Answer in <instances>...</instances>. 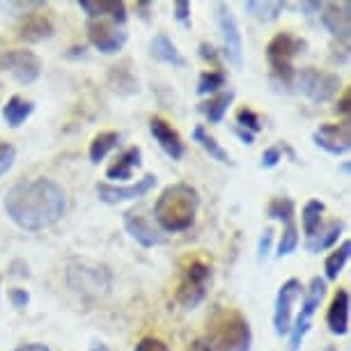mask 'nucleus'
<instances>
[{
  "mask_svg": "<svg viewBox=\"0 0 351 351\" xmlns=\"http://www.w3.org/2000/svg\"><path fill=\"white\" fill-rule=\"evenodd\" d=\"M10 221L25 232L53 228L67 211V191L49 177L14 184L3 200Z\"/></svg>",
  "mask_w": 351,
  "mask_h": 351,
  "instance_id": "obj_1",
  "label": "nucleus"
},
{
  "mask_svg": "<svg viewBox=\"0 0 351 351\" xmlns=\"http://www.w3.org/2000/svg\"><path fill=\"white\" fill-rule=\"evenodd\" d=\"M197 209H200V193L195 186L184 182L170 184L161 191L154 202V221L161 232H186L193 228Z\"/></svg>",
  "mask_w": 351,
  "mask_h": 351,
  "instance_id": "obj_2",
  "label": "nucleus"
},
{
  "mask_svg": "<svg viewBox=\"0 0 351 351\" xmlns=\"http://www.w3.org/2000/svg\"><path fill=\"white\" fill-rule=\"evenodd\" d=\"M207 326V344L214 351H250L253 347V328L239 310H216Z\"/></svg>",
  "mask_w": 351,
  "mask_h": 351,
  "instance_id": "obj_3",
  "label": "nucleus"
},
{
  "mask_svg": "<svg viewBox=\"0 0 351 351\" xmlns=\"http://www.w3.org/2000/svg\"><path fill=\"white\" fill-rule=\"evenodd\" d=\"M306 51V42L291 32H278L267 44V62L271 67V78L282 88H294V58Z\"/></svg>",
  "mask_w": 351,
  "mask_h": 351,
  "instance_id": "obj_4",
  "label": "nucleus"
},
{
  "mask_svg": "<svg viewBox=\"0 0 351 351\" xmlns=\"http://www.w3.org/2000/svg\"><path fill=\"white\" fill-rule=\"evenodd\" d=\"M67 285L83 296H104L108 294L112 276L104 264H95L88 260H74L67 267Z\"/></svg>",
  "mask_w": 351,
  "mask_h": 351,
  "instance_id": "obj_5",
  "label": "nucleus"
},
{
  "mask_svg": "<svg viewBox=\"0 0 351 351\" xmlns=\"http://www.w3.org/2000/svg\"><path fill=\"white\" fill-rule=\"evenodd\" d=\"M209 285H211V267L202 260H193L182 271L175 299L184 310H195L204 301V296H207Z\"/></svg>",
  "mask_w": 351,
  "mask_h": 351,
  "instance_id": "obj_6",
  "label": "nucleus"
},
{
  "mask_svg": "<svg viewBox=\"0 0 351 351\" xmlns=\"http://www.w3.org/2000/svg\"><path fill=\"white\" fill-rule=\"evenodd\" d=\"M294 88L308 97L313 104H328L337 97L342 88V78L333 71H319L315 67H303L294 74Z\"/></svg>",
  "mask_w": 351,
  "mask_h": 351,
  "instance_id": "obj_7",
  "label": "nucleus"
},
{
  "mask_svg": "<svg viewBox=\"0 0 351 351\" xmlns=\"http://www.w3.org/2000/svg\"><path fill=\"white\" fill-rule=\"evenodd\" d=\"M0 69L10 74L19 85H30L42 76L44 64L37 53L28 49H12L0 56Z\"/></svg>",
  "mask_w": 351,
  "mask_h": 351,
  "instance_id": "obj_8",
  "label": "nucleus"
},
{
  "mask_svg": "<svg viewBox=\"0 0 351 351\" xmlns=\"http://www.w3.org/2000/svg\"><path fill=\"white\" fill-rule=\"evenodd\" d=\"M88 39L99 53L104 56H115L127 44V30L124 25H117L110 19H88Z\"/></svg>",
  "mask_w": 351,
  "mask_h": 351,
  "instance_id": "obj_9",
  "label": "nucleus"
},
{
  "mask_svg": "<svg viewBox=\"0 0 351 351\" xmlns=\"http://www.w3.org/2000/svg\"><path fill=\"white\" fill-rule=\"evenodd\" d=\"M303 296V285L299 278H289L280 285L276 294V303H274V330L276 335L287 337L291 322H294V303Z\"/></svg>",
  "mask_w": 351,
  "mask_h": 351,
  "instance_id": "obj_10",
  "label": "nucleus"
},
{
  "mask_svg": "<svg viewBox=\"0 0 351 351\" xmlns=\"http://www.w3.org/2000/svg\"><path fill=\"white\" fill-rule=\"evenodd\" d=\"M216 21H218V30H221L223 37V53L228 58L230 64L234 67H241L243 62V39H241V28L237 16L232 14V10L225 3L216 5Z\"/></svg>",
  "mask_w": 351,
  "mask_h": 351,
  "instance_id": "obj_11",
  "label": "nucleus"
},
{
  "mask_svg": "<svg viewBox=\"0 0 351 351\" xmlns=\"http://www.w3.org/2000/svg\"><path fill=\"white\" fill-rule=\"evenodd\" d=\"M156 182H158V177L154 175V172H147L143 180H136L134 184H124V186L101 182V184H97V195H99V200L106 202V204L134 202V200H141V197L147 195L149 191L156 186Z\"/></svg>",
  "mask_w": 351,
  "mask_h": 351,
  "instance_id": "obj_12",
  "label": "nucleus"
},
{
  "mask_svg": "<svg viewBox=\"0 0 351 351\" xmlns=\"http://www.w3.org/2000/svg\"><path fill=\"white\" fill-rule=\"evenodd\" d=\"M313 143L326 154L342 156L347 154L351 147V129L349 122H337V124H319L313 134Z\"/></svg>",
  "mask_w": 351,
  "mask_h": 351,
  "instance_id": "obj_13",
  "label": "nucleus"
},
{
  "mask_svg": "<svg viewBox=\"0 0 351 351\" xmlns=\"http://www.w3.org/2000/svg\"><path fill=\"white\" fill-rule=\"evenodd\" d=\"M122 221H124V230L129 232V237L138 243V246L154 248V246H161V243L165 241L163 232L158 230L147 216H143L141 211L129 209Z\"/></svg>",
  "mask_w": 351,
  "mask_h": 351,
  "instance_id": "obj_14",
  "label": "nucleus"
},
{
  "mask_svg": "<svg viewBox=\"0 0 351 351\" xmlns=\"http://www.w3.org/2000/svg\"><path fill=\"white\" fill-rule=\"evenodd\" d=\"M351 5L349 3H328L322 8V23L337 42L349 44L351 32Z\"/></svg>",
  "mask_w": 351,
  "mask_h": 351,
  "instance_id": "obj_15",
  "label": "nucleus"
},
{
  "mask_svg": "<svg viewBox=\"0 0 351 351\" xmlns=\"http://www.w3.org/2000/svg\"><path fill=\"white\" fill-rule=\"evenodd\" d=\"M149 134L158 143V147H161L172 161H180L184 156L182 136L177 134V129L172 127L170 122H165L163 117H149Z\"/></svg>",
  "mask_w": 351,
  "mask_h": 351,
  "instance_id": "obj_16",
  "label": "nucleus"
},
{
  "mask_svg": "<svg viewBox=\"0 0 351 351\" xmlns=\"http://www.w3.org/2000/svg\"><path fill=\"white\" fill-rule=\"evenodd\" d=\"M349 291L340 287L330 299L328 313H326V324L328 330L333 335H347L349 333Z\"/></svg>",
  "mask_w": 351,
  "mask_h": 351,
  "instance_id": "obj_17",
  "label": "nucleus"
},
{
  "mask_svg": "<svg viewBox=\"0 0 351 351\" xmlns=\"http://www.w3.org/2000/svg\"><path fill=\"white\" fill-rule=\"evenodd\" d=\"M143 165V149L141 147H127L120 156L106 168V177L110 182H127L134 177V172Z\"/></svg>",
  "mask_w": 351,
  "mask_h": 351,
  "instance_id": "obj_18",
  "label": "nucleus"
},
{
  "mask_svg": "<svg viewBox=\"0 0 351 351\" xmlns=\"http://www.w3.org/2000/svg\"><path fill=\"white\" fill-rule=\"evenodd\" d=\"M78 8L88 14V19H110L117 25L127 23V8L120 0H99V3L97 0H81Z\"/></svg>",
  "mask_w": 351,
  "mask_h": 351,
  "instance_id": "obj_19",
  "label": "nucleus"
},
{
  "mask_svg": "<svg viewBox=\"0 0 351 351\" xmlns=\"http://www.w3.org/2000/svg\"><path fill=\"white\" fill-rule=\"evenodd\" d=\"M149 56L154 58L156 62H163V64H172V67H186V58L182 56L180 49L175 46V42L158 32V35L152 37L149 42Z\"/></svg>",
  "mask_w": 351,
  "mask_h": 351,
  "instance_id": "obj_20",
  "label": "nucleus"
},
{
  "mask_svg": "<svg viewBox=\"0 0 351 351\" xmlns=\"http://www.w3.org/2000/svg\"><path fill=\"white\" fill-rule=\"evenodd\" d=\"M53 23L46 14H28L23 19V23L19 25V39L28 44L44 42V39L53 37Z\"/></svg>",
  "mask_w": 351,
  "mask_h": 351,
  "instance_id": "obj_21",
  "label": "nucleus"
},
{
  "mask_svg": "<svg viewBox=\"0 0 351 351\" xmlns=\"http://www.w3.org/2000/svg\"><path fill=\"white\" fill-rule=\"evenodd\" d=\"M342 232H344V221H340V218H337V221H330L328 225H322V228L317 230V234L310 237L306 241V250L313 255H319L324 250L333 248L335 243L340 241Z\"/></svg>",
  "mask_w": 351,
  "mask_h": 351,
  "instance_id": "obj_22",
  "label": "nucleus"
},
{
  "mask_svg": "<svg viewBox=\"0 0 351 351\" xmlns=\"http://www.w3.org/2000/svg\"><path fill=\"white\" fill-rule=\"evenodd\" d=\"M324 296H326V280L319 276H315L308 282V287L303 289V303H301V313L296 315V319L303 322H313V317L317 313V308L322 306Z\"/></svg>",
  "mask_w": 351,
  "mask_h": 351,
  "instance_id": "obj_23",
  "label": "nucleus"
},
{
  "mask_svg": "<svg viewBox=\"0 0 351 351\" xmlns=\"http://www.w3.org/2000/svg\"><path fill=\"white\" fill-rule=\"evenodd\" d=\"M35 112V104L30 101V99H23V97H10L8 104L3 106V120L8 127L12 129H19L21 124L28 122V117Z\"/></svg>",
  "mask_w": 351,
  "mask_h": 351,
  "instance_id": "obj_24",
  "label": "nucleus"
},
{
  "mask_svg": "<svg viewBox=\"0 0 351 351\" xmlns=\"http://www.w3.org/2000/svg\"><path fill=\"white\" fill-rule=\"evenodd\" d=\"M232 101H234V90H223V92H218V95L209 97L207 101H202L197 110L207 117L209 124H221L223 117L228 115Z\"/></svg>",
  "mask_w": 351,
  "mask_h": 351,
  "instance_id": "obj_25",
  "label": "nucleus"
},
{
  "mask_svg": "<svg viewBox=\"0 0 351 351\" xmlns=\"http://www.w3.org/2000/svg\"><path fill=\"white\" fill-rule=\"evenodd\" d=\"M243 10H246L255 21L271 23L282 14L285 3L282 0H248V3H243Z\"/></svg>",
  "mask_w": 351,
  "mask_h": 351,
  "instance_id": "obj_26",
  "label": "nucleus"
},
{
  "mask_svg": "<svg viewBox=\"0 0 351 351\" xmlns=\"http://www.w3.org/2000/svg\"><path fill=\"white\" fill-rule=\"evenodd\" d=\"M193 141L200 145V147L207 152V154L214 158V161L218 163H225V165H234V161H232V156H230V152L223 147L221 143L216 141L214 136L209 134L204 127H195L193 129Z\"/></svg>",
  "mask_w": 351,
  "mask_h": 351,
  "instance_id": "obj_27",
  "label": "nucleus"
},
{
  "mask_svg": "<svg viewBox=\"0 0 351 351\" xmlns=\"http://www.w3.org/2000/svg\"><path fill=\"white\" fill-rule=\"evenodd\" d=\"M324 211H326V204L319 202V200H308L303 204L301 209V228H303V234L306 239L317 234V230L324 225Z\"/></svg>",
  "mask_w": 351,
  "mask_h": 351,
  "instance_id": "obj_28",
  "label": "nucleus"
},
{
  "mask_svg": "<svg viewBox=\"0 0 351 351\" xmlns=\"http://www.w3.org/2000/svg\"><path fill=\"white\" fill-rule=\"evenodd\" d=\"M120 141H122V136L117 134V131H101V134H97L90 143V161L95 165L101 163L104 158L120 145Z\"/></svg>",
  "mask_w": 351,
  "mask_h": 351,
  "instance_id": "obj_29",
  "label": "nucleus"
},
{
  "mask_svg": "<svg viewBox=\"0 0 351 351\" xmlns=\"http://www.w3.org/2000/svg\"><path fill=\"white\" fill-rule=\"evenodd\" d=\"M225 83H228V76H225V71H221V69L202 71L200 78H197L195 92L200 97H214V95H218V92H223Z\"/></svg>",
  "mask_w": 351,
  "mask_h": 351,
  "instance_id": "obj_30",
  "label": "nucleus"
},
{
  "mask_svg": "<svg viewBox=\"0 0 351 351\" xmlns=\"http://www.w3.org/2000/svg\"><path fill=\"white\" fill-rule=\"evenodd\" d=\"M349 253H351V243L344 239L340 243V248H335L333 253L326 257V262H324V271H326V280H337L344 269V264L349 262Z\"/></svg>",
  "mask_w": 351,
  "mask_h": 351,
  "instance_id": "obj_31",
  "label": "nucleus"
},
{
  "mask_svg": "<svg viewBox=\"0 0 351 351\" xmlns=\"http://www.w3.org/2000/svg\"><path fill=\"white\" fill-rule=\"evenodd\" d=\"M108 85L115 92H120V95H134V92H138V78L127 67H110Z\"/></svg>",
  "mask_w": 351,
  "mask_h": 351,
  "instance_id": "obj_32",
  "label": "nucleus"
},
{
  "mask_svg": "<svg viewBox=\"0 0 351 351\" xmlns=\"http://www.w3.org/2000/svg\"><path fill=\"white\" fill-rule=\"evenodd\" d=\"M299 228H296V221H289L285 223L282 228V234L280 239H278V246H276V255L278 257H287L294 253L296 248H299Z\"/></svg>",
  "mask_w": 351,
  "mask_h": 351,
  "instance_id": "obj_33",
  "label": "nucleus"
},
{
  "mask_svg": "<svg viewBox=\"0 0 351 351\" xmlns=\"http://www.w3.org/2000/svg\"><path fill=\"white\" fill-rule=\"evenodd\" d=\"M269 218H278V221H282L285 223H289V221H294V214H296V207H294V202H291V197H274V200L269 202Z\"/></svg>",
  "mask_w": 351,
  "mask_h": 351,
  "instance_id": "obj_34",
  "label": "nucleus"
},
{
  "mask_svg": "<svg viewBox=\"0 0 351 351\" xmlns=\"http://www.w3.org/2000/svg\"><path fill=\"white\" fill-rule=\"evenodd\" d=\"M237 127L246 129V131H250V134L255 136L257 131H262V120H260V115H257L253 108L243 106V108L237 110Z\"/></svg>",
  "mask_w": 351,
  "mask_h": 351,
  "instance_id": "obj_35",
  "label": "nucleus"
},
{
  "mask_svg": "<svg viewBox=\"0 0 351 351\" xmlns=\"http://www.w3.org/2000/svg\"><path fill=\"white\" fill-rule=\"evenodd\" d=\"M16 161V147L8 141H0V177H5Z\"/></svg>",
  "mask_w": 351,
  "mask_h": 351,
  "instance_id": "obj_36",
  "label": "nucleus"
},
{
  "mask_svg": "<svg viewBox=\"0 0 351 351\" xmlns=\"http://www.w3.org/2000/svg\"><path fill=\"white\" fill-rule=\"evenodd\" d=\"M274 237H276L274 228H264L262 237H260V243H257V260L260 262H264L269 257L271 248H274Z\"/></svg>",
  "mask_w": 351,
  "mask_h": 351,
  "instance_id": "obj_37",
  "label": "nucleus"
},
{
  "mask_svg": "<svg viewBox=\"0 0 351 351\" xmlns=\"http://www.w3.org/2000/svg\"><path fill=\"white\" fill-rule=\"evenodd\" d=\"M282 161V149L278 147V145H274V147H267L262 152V161H260V168L262 170H271L276 168L278 163Z\"/></svg>",
  "mask_w": 351,
  "mask_h": 351,
  "instance_id": "obj_38",
  "label": "nucleus"
},
{
  "mask_svg": "<svg viewBox=\"0 0 351 351\" xmlns=\"http://www.w3.org/2000/svg\"><path fill=\"white\" fill-rule=\"evenodd\" d=\"M10 303H12V308H16L19 313H23V310L30 306V291L21 289V287L10 289Z\"/></svg>",
  "mask_w": 351,
  "mask_h": 351,
  "instance_id": "obj_39",
  "label": "nucleus"
},
{
  "mask_svg": "<svg viewBox=\"0 0 351 351\" xmlns=\"http://www.w3.org/2000/svg\"><path fill=\"white\" fill-rule=\"evenodd\" d=\"M134 351H170V347L163 340H158V337H143Z\"/></svg>",
  "mask_w": 351,
  "mask_h": 351,
  "instance_id": "obj_40",
  "label": "nucleus"
},
{
  "mask_svg": "<svg viewBox=\"0 0 351 351\" xmlns=\"http://www.w3.org/2000/svg\"><path fill=\"white\" fill-rule=\"evenodd\" d=\"M175 19L182 25H191V3L189 0H180V3H175Z\"/></svg>",
  "mask_w": 351,
  "mask_h": 351,
  "instance_id": "obj_41",
  "label": "nucleus"
},
{
  "mask_svg": "<svg viewBox=\"0 0 351 351\" xmlns=\"http://www.w3.org/2000/svg\"><path fill=\"white\" fill-rule=\"evenodd\" d=\"M200 58H202V60H207V62L218 64V53H216V49H214V44L202 42V44H200Z\"/></svg>",
  "mask_w": 351,
  "mask_h": 351,
  "instance_id": "obj_42",
  "label": "nucleus"
},
{
  "mask_svg": "<svg viewBox=\"0 0 351 351\" xmlns=\"http://www.w3.org/2000/svg\"><path fill=\"white\" fill-rule=\"evenodd\" d=\"M232 134H234L237 138H239V141L243 143V145H253L255 143V136L250 134V131H246V129H241V127H232Z\"/></svg>",
  "mask_w": 351,
  "mask_h": 351,
  "instance_id": "obj_43",
  "label": "nucleus"
},
{
  "mask_svg": "<svg viewBox=\"0 0 351 351\" xmlns=\"http://www.w3.org/2000/svg\"><path fill=\"white\" fill-rule=\"evenodd\" d=\"M14 351H51V347L44 342H25V344H19Z\"/></svg>",
  "mask_w": 351,
  "mask_h": 351,
  "instance_id": "obj_44",
  "label": "nucleus"
},
{
  "mask_svg": "<svg viewBox=\"0 0 351 351\" xmlns=\"http://www.w3.org/2000/svg\"><path fill=\"white\" fill-rule=\"evenodd\" d=\"M299 8L303 12H308V16H313V14H319L322 8H324V3H301Z\"/></svg>",
  "mask_w": 351,
  "mask_h": 351,
  "instance_id": "obj_45",
  "label": "nucleus"
},
{
  "mask_svg": "<svg viewBox=\"0 0 351 351\" xmlns=\"http://www.w3.org/2000/svg\"><path fill=\"white\" fill-rule=\"evenodd\" d=\"M186 351H214V349L209 347L207 340H193V342H191L189 347H186Z\"/></svg>",
  "mask_w": 351,
  "mask_h": 351,
  "instance_id": "obj_46",
  "label": "nucleus"
},
{
  "mask_svg": "<svg viewBox=\"0 0 351 351\" xmlns=\"http://www.w3.org/2000/svg\"><path fill=\"white\" fill-rule=\"evenodd\" d=\"M335 110H337V112H344V115H347V112H349V95H344V97H342V101L335 106Z\"/></svg>",
  "mask_w": 351,
  "mask_h": 351,
  "instance_id": "obj_47",
  "label": "nucleus"
},
{
  "mask_svg": "<svg viewBox=\"0 0 351 351\" xmlns=\"http://www.w3.org/2000/svg\"><path fill=\"white\" fill-rule=\"evenodd\" d=\"M90 351H110V349L106 347V344H101V342H95V344L90 347Z\"/></svg>",
  "mask_w": 351,
  "mask_h": 351,
  "instance_id": "obj_48",
  "label": "nucleus"
},
{
  "mask_svg": "<svg viewBox=\"0 0 351 351\" xmlns=\"http://www.w3.org/2000/svg\"><path fill=\"white\" fill-rule=\"evenodd\" d=\"M324 351H337L335 347H326V349H324Z\"/></svg>",
  "mask_w": 351,
  "mask_h": 351,
  "instance_id": "obj_49",
  "label": "nucleus"
}]
</instances>
